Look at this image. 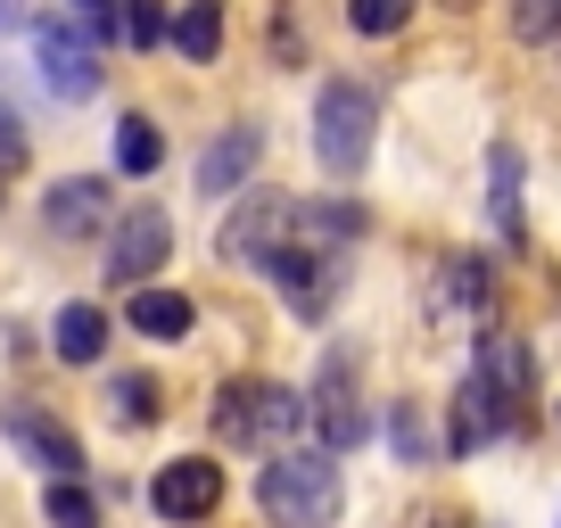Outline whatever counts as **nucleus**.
Returning <instances> with one entry per match:
<instances>
[{"label": "nucleus", "instance_id": "obj_1", "mask_svg": "<svg viewBox=\"0 0 561 528\" xmlns=\"http://www.w3.org/2000/svg\"><path fill=\"white\" fill-rule=\"evenodd\" d=\"M528 397H537V380H528V347L512 331H488V338H479L471 380H462V397H455V455H471L479 438L520 429L528 422Z\"/></svg>", "mask_w": 561, "mask_h": 528}, {"label": "nucleus", "instance_id": "obj_2", "mask_svg": "<svg viewBox=\"0 0 561 528\" xmlns=\"http://www.w3.org/2000/svg\"><path fill=\"white\" fill-rule=\"evenodd\" d=\"M256 504L273 528H331L339 520V462L322 446H280L256 471Z\"/></svg>", "mask_w": 561, "mask_h": 528}, {"label": "nucleus", "instance_id": "obj_3", "mask_svg": "<svg viewBox=\"0 0 561 528\" xmlns=\"http://www.w3.org/2000/svg\"><path fill=\"white\" fill-rule=\"evenodd\" d=\"M298 422H306V397L280 380H231V388H215V405H207L215 446H264V455H280V438Z\"/></svg>", "mask_w": 561, "mask_h": 528}, {"label": "nucleus", "instance_id": "obj_4", "mask_svg": "<svg viewBox=\"0 0 561 528\" xmlns=\"http://www.w3.org/2000/svg\"><path fill=\"white\" fill-rule=\"evenodd\" d=\"M371 133H380L371 83H322V100H314V158H322V174L355 182L364 158H371Z\"/></svg>", "mask_w": 561, "mask_h": 528}, {"label": "nucleus", "instance_id": "obj_5", "mask_svg": "<svg viewBox=\"0 0 561 528\" xmlns=\"http://www.w3.org/2000/svg\"><path fill=\"white\" fill-rule=\"evenodd\" d=\"M289 231H298V198L289 191H248V198H231L224 231H215V256L224 264H273L280 248H289Z\"/></svg>", "mask_w": 561, "mask_h": 528}, {"label": "nucleus", "instance_id": "obj_6", "mask_svg": "<svg viewBox=\"0 0 561 528\" xmlns=\"http://www.w3.org/2000/svg\"><path fill=\"white\" fill-rule=\"evenodd\" d=\"M174 256V223H165V207H149V198H140V207H124L116 215V231H107V282L116 289H149V273H158V264Z\"/></svg>", "mask_w": 561, "mask_h": 528}, {"label": "nucleus", "instance_id": "obj_7", "mask_svg": "<svg viewBox=\"0 0 561 528\" xmlns=\"http://www.w3.org/2000/svg\"><path fill=\"white\" fill-rule=\"evenodd\" d=\"M264 273H273V289H280L289 306H298L306 322H322V314H331V298H339V282H347V256H331V248H306V240H289L273 264H264Z\"/></svg>", "mask_w": 561, "mask_h": 528}, {"label": "nucleus", "instance_id": "obj_8", "mask_svg": "<svg viewBox=\"0 0 561 528\" xmlns=\"http://www.w3.org/2000/svg\"><path fill=\"white\" fill-rule=\"evenodd\" d=\"M149 504H158L165 520H207V512L224 504V462L215 455H174L158 471V487H149Z\"/></svg>", "mask_w": 561, "mask_h": 528}, {"label": "nucleus", "instance_id": "obj_9", "mask_svg": "<svg viewBox=\"0 0 561 528\" xmlns=\"http://www.w3.org/2000/svg\"><path fill=\"white\" fill-rule=\"evenodd\" d=\"M306 422L322 429V455H339V446L364 438V405H355V364H347V355H322V380H314Z\"/></svg>", "mask_w": 561, "mask_h": 528}, {"label": "nucleus", "instance_id": "obj_10", "mask_svg": "<svg viewBox=\"0 0 561 528\" xmlns=\"http://www.w3.org/2000/svg\"><path fill=\"white\" fill-rule=\"evenodd\" d=\"M0 429L18 438V455H34L50 479H75L83 471V438H75L67 422H50L42 405H0Z\"/></svg>", "mask_w": 561, "mask_h": 528}, {"label": "nucleus", "instance_id": "obj_11", "mask_svg": "<svg viewBox=\"0 0 561 528\" xmlns=\"http://www.w3.org/2000/svg\"><path fill=\"white\" fill-rule=\"evenodd\" d=\"M42 83H50L58 100H91V91H100V58H91V42L75 34V25H50V34H42Z\"/></svg>", "mask_w": 561, "mask_h": 528}, {"label": "nucleus", "instance_id": "obj_12", "mask_svg": "<svg viewBox=\"0 0 561 528\" xmlns=\"http://www.w3.org/2000/svg\"><path fill=\"white\" fill-rule=\"evenodd\" d=\"M256 158H264V133H256V124H231L224 141H207V158H198V191L231 198L248 174H256Z\"/></svg>", "mask_w": 561, "mask_h": 528}, {"label": "nucleus", "instance_id": "obj_13", "mask_svg": "<svg viewBox=\"0 0 561 528\" xmlns=\"http://www.w3.org/2000/svg\"><path fill=\"white\" fill-rule=\"evenodd\" d=\"M42 223H50V240H91V231L107 223V182H58L50 207H42Z\"/></svg>", "mask_w": 561, "mask_h": 528}, {"label": "nucleus", "instance_id": "obj_14", "mask_svg": "<svg viewBox=\"0 0 561 528\" xmlns=\"http://www.w3.org/2000/svg\"><path fill=\"white\" fill-rule=\"evenodd\" d=\"M355 231H364V207H355V198H298V231H289V240H306V248H347Z\"/></svg>", "mask_w": 561, "mask_h": 528}, {"label": "nucleus", "instance_id": "obj_15", "mask_svg": "<svg viewBox=\"0 0 561 528\" xmlns=\"http://www.w3.org/2000/svg\"><path fill=\"white\" fill-rule=\"evenodd\" d=\"M479 306H488V273H479L471 256H455V264L438 273V298H430V314H438L446 331H462V322H471Z\"/></svg>", "mask_w": 561, "mask_h": 528}, {"label": "nucleus", "instance_id": "obj_16", "mask_svg": "<svg viewBox=\"0 0 561 528\" xmlns=\"http://www.w3.org/2000/svg\"><path fill=\"white\" fill-rule=\"evenodd\" d=\"M191 298H182V289H158V282H149V289H133V331L140 338H191Z\"/></svg>", "mask_w": 561, "mask_h": 528}, {"label": "nucleus", "instance_id": "obj_17", "mask_svg": "<svg viewBox=\"0 0 561 528\" xmlns=\"http://www.w3.org/2000/svg\"><path fill=\"white\" fill-rule=\"evenodd\" d=\"M488 215H495L504 240H520V149H512V141L488 149Z\"/></svg>", "mask_w": 561, "mask_h": 528}, {"label": "nucleus", "instance_id": "obj_18", "mask_svg": "<svg viewBox=\"0 0 561 528\" xmlns=\"http://www.w3.org/2000/svg\"><path fill=\"white\" fill-rule=\"evenodd\" d=\"M174 50H182V58H198V67L224 50V0H182V18H174Z\"/></svg>", "mask_w": 561, "mask_h": 528}, {"label": "nucleus", "instance_id": "obj_19", "mask_svg": "<svg viewBox=\"0 0 561 528\" xmlns=\"http://www.w3.org/2000/svg\"><path fill=\"white\" fill-rule=\"evenodd\" d=\"M100 347H107V314L100 306H58V355H67V364H100Z\"/></svg>", "mask_w": 561, "mask_h": 528}, {"label": "nucleus", "instance_id": "obj_20", "mask_svg": "<svg viewBox=\"0 0 561 528\" xmlns=\"http://www.w3.org/2000/svg\"><path fill=\"white\" fill-rule=\"evenodd\" d=\"M158 158H165V133L149 116H124L116 124V174H158Z\"/></svg>", "mask_w": 561, "mask_h": 528}, {"label": "nucleus", "instance_id": "obj_21", "mask_svg": "<svg viewBox=\"0 0 561 528\" xmlns=\"http://www.w3.org/2000/svg\"><path fill=\"white\" fill-rule=\"evenodd\" d=\"M347 25H355V34H371V42H388V34L413 25V0H347Z\"/></svg>", "mask_w": 561, "mask_h": 528}, {"label": "nucleus", "instance_id": "obj_22", "mask_svg": "<svg viewBox=\"0 0 561 528\" xmlns=\"http://www.w3.org/2000/svg\"><path fill=\"white\" fill-rule=\"evenodd\" d=\"M42 512H50V528H100V504H91V495L75 487V479H50Z\"/></svg>", "mask_w": 561, "mask_h": 528}, {"label": "nucleus", "instance_id": "obj_23", "mask_svg": "<svg viewBox=\"0 0 561 528\" xmlns=\"http://www.w3.org/2000/svg\"><path fill=\"white\" fill-rule=\"evenodd\" d=\"M58 18H67L83 42H107V34H124V9H116V0H58Z\"/></svg>", "mask_w": 561, "mask_h": 528}, {"label": "nucleus", "instance_id": "obj_24", "mask_svg": "<svg viewBox=\"0 0 561 528\" xmlns=\"http://www.w3.org/2000/svg\"><path fill=\"white\" fill-rule=\"evenodd\" d=\"M107 397H116V422H158V413H165V388L158 380H116Z\"/></svg>", "mask_w": 561, "mask_h": 528}, {"label": "nucleus", "instance_id": "obj_25", "mask_svg": "<svg viewBox=\"0 0 561 528\" xmlns=\"http://www.w3.org/2000/svg\"><path fill=\"white\" fill-rule=\"evenodd\" d=\"M512 34L537 50V42H553L561 34V0H512Z\"/></svg>", "mask_w": 561, "mask_h": 528}, {"label": "nucleus", "instance_id": "obj_26", "mask_svg": "<svg viewBox=\"0 0 561 528\" xmlns=\"http://www.w3.org/2000/svg\"><path fill=\"white\" fill-rule=\"evenodd\" d=\"M124 34H133L140 50H149V42H165V34H174V18H165L158 0H124Z\"/></svg>", "mask_w": 561, "mask_h": 528}, {"label": "nucleus", "instance_id": "obj_27", "mask_svg": "<svg viewBox=\"0 0 561 528\" xmlns=\"http://www.w3.org/2000/svg\"><path fill=\"white\" fill-rule=\"evenodd\" d=\"M388 438H397V455H404V462H430V429H421V413H413V405H397Z\"/></svg>", "mask_w": 561, "mask_h": 528}, {"label": "nucleus", "instance_id": "obj_28", "mask_svg": "<svg viewBox=\"0 0 561 528\" xmlns=\"http://www.w3.org/2000/svg\"><path fill=\"white\" fill-rule=\"evenodd\" d=\"M18 165H25V124H18V107L0 100V182L18 174Z\"/></svg>", "mask_w": 561, "mask_h": 528}, {"label": "nucleus", "instance_id": "obj_29", "mask_svg": "<svg viewBox=\"0 0 561 528\" xmlns=\"http://www.w3.org/2000/svg\"><path fill=\"white\" fill-rule=\"evenodd\" d=\"M34 25V0H0V34H25Z\"/></svg>", "mask_w": 561, "mask_h": 528}]
</instances>
